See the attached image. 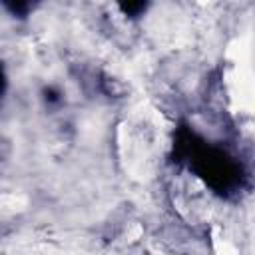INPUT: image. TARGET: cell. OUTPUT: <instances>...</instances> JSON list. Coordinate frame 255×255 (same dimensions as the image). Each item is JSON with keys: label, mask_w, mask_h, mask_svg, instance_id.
<instances>
[{"label": "cell", "mask_w": 255, "mask_h": 255, "mask_svg": "<svg viewBox=\"0 0 255 255\" xmlns=\"http://www.w3.org/2000/svg\"><path fill=\"white\" fill-rule=\"evenodd\" d=\"M4 90H6V74H4V68L0 64V96L4 94Z\"/></svg>", "instance_id": "obj_5"}, {"label": "cell", "mask_w": 255, "mask_h": 255, "mask_svg": "<svg viewBox=\"0 0 255 255\" xmlns=\"http://www.w3.org/2000/svg\"><path fill=\"white\" fill-rule=\"evenodd\" d=\"M8 8H10L14 14H24V12L28 10V4H22V2H18V4H8Z\"/></svg>", "instance_id": "obj_4"}, {"label": "cell", "mask_w": 255, "mask_h": 255, "mask_svg": "<svg viewBox=\"0 0 255 255\" xmlns=\"http://www.w3.org/2000/svg\"><path fill=\"white\" fill-rule=\"evenodd\" d=\"M44 94H46L44 98H46V102H48V104H54V102H58V100H60V94H58L56 90H52V88H50V90H46Z\"/></svg>", "instance_id": "obj_3"}, {"label": "cell", "mask_w": 255, "mask_h": 255, "mask_svg": "<svg viewBox=\"0 0 255 255\" xmlns=\"http://www.w3.org/2000/svg\"><path fill=\"white\" fill-rule=\"evenodd\" d=\"M120 8L128 16H137L145 10V2H128V4H120Z\"/></svg>", "instance_id": "obj_2"}, {"label": "cell", "mask_w": 255, "mask_h": 255, "mask_svg": "<svg viewBox=\"0 0 255 255\" xmlns=\"http://www.w3.org/2000/svg\"><path fill=\"white\" fill-rule=\"evenodd\" d=\"M177 161H189V165L217 191L233 189L241 179V167L225 151L209 147L191 129L181 128L175 137Z\"/></svg>", "instance_id": "obj_1"}]
</instances>
